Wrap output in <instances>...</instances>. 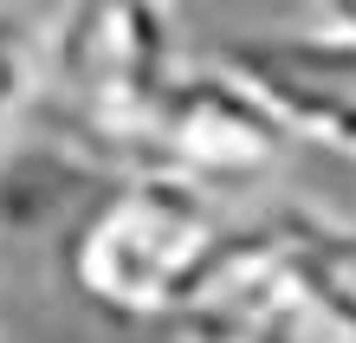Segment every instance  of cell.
Masks as SVG:
<instances>
[{
	"label": "cell",
	"instance_id": "5b68a950",
	"mask_svg": "<svg viewBox=\"0 0 356 343\" xmlns=\"http://www.w3.org/2000/svg\"><path fill=\"white\" fill-rule=\"evenodd\" d=\"M214 58L279 111V123L305 143V156L356 162V33L305 26V33H234Z\"/></svg>",
	"mask_w": 356,
	"mask_h": 343
},
{
	"label": "cell",
	"instance_id": "277c9868",
	"mask_svg": "<svg viewBox=\"0 0 356 343\" xmlns=\"http://www.w3.org/2000/svg\"><path fill=\"white\" fill-rule=\"evenodd\" d=\"M298 156L305 143L279 123V111L246 78L227 72L214 52L201 65H181V78L169 84L149 123V143H143V168L181 175L234 207H259L285 195Z\"/></svg>",
	"mask_w": 356,
	"mask_h": 343
},
{
	"label": "cell",
	"instance_id": "7a4b0ae2",
	"mask_svg": "<svg viewBox=\"0 0 356 343\" xmlns=\"http://www.w3.org/2000/svg\"><path fill=\"white\" fill-rule=\"evenodd\" d=\"M181 78L169 0H58L39 19L33 123L104 175L143 168L149 123Z\"/></svg>",
	"mask_w": 356,
	"mask_h": 343
},
{
	"label": "cell",
	"instance_id": "8992f818",
	"mask_svg": "<svg viewBox=\"0 0 356 343\" xmlns=\"http://www.w3.org/2000/svg\"><path fill=\"white\" fill-rule=\"evenodd\" d=\"M39 91V26L13 0H0V130H13L33 111Z\"/></svg>",
	"mask_w": 356,
	"mask_h": 343
},
{
	"label": "cell",
	"instance_id": "ba28073f",
	"mask_svg": "<svg viewBox=\"0 0 356 343\" xmlns=\"http://www.w3.org/2000/svg\"><path fill=\"white\" fill-rule=\"evenodd\" d=\"M318 13L330 19V26H350L356 33V0H318Z\"/></svg>",
	"mask_w": 356,
	"mask_h": 343
},
{
	"label": "cell",
	"instance_id": "3957f363",
	"mask_svg": "<svg viewBox=\"0 0 356 343\" xmlns=\"http://www.w3.org/2000/svg\"><path fill=\"white\" fill-rule=\"evenodd\" d=\"M266 343H356V227L272 195L246 214L240 260L214 292Z\"/></svg>",
	"mask_w": 356,
	"mask_h": 343
},
{
	"label": "cell",
	"instance_id": "6da1fadb",
	"mask_svg": "<svg viewBox=\"0 0 356 343\" xmlns=\"http://www.w3.org/2000/svg\"><path fill=\"white\" fill-rule=\"evenodd\" d=\"M246 214L253 207H234L181 175L123 168L52 233L58 285L111 330H162L227 285Z\"/></svg>",
	"mask_w": 356,
	"mask_h": 343
},
{
	"label": "cell",
	"instance_id": "52a82bcc",
	"mask_svg": "<svg viewBox=\"0 0 356 343\" xmlns=\"http://www.w3.org/2000/svg\"><path fill=\"white\" fill-rule=\"evenodd\" d=\"M149 337H156V343H266L253 317H246L240 305H220V298H207V305L169 317V324L149 330Z\"/></svg>",
	"mask_w": 356,
	"mask_h": 343
}]
</instances>
